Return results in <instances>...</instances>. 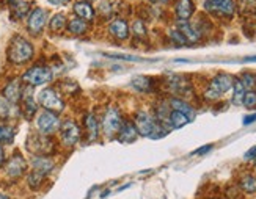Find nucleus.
I'll use <instances>...</instances> for the list:
<instances>
[{"mask_svg": "<svg viewBox=\"0 0 256 199\" xmlns=\"http://www.w3.org/2000/svg\"><path fill=\"white\" fill-rule=\"evenodd\" d=\"M134 126H136L138 135L144 138H151V140H159L164 138L168 134V127H165L158 118L152 116L148 112H138L134 119Z\"/></svg>", "mask_w": 256, "mask_h": 199, "instance_id": "obj_1", "label": "nucleus"}, {"mask_svg": "<svg viewBox=\"0 0 256 199\" xmlns=\"http://www.w3.org/2000/svg\"><path fill=\"white\" fill-rule=\"evenodd\" d=\"M33 46L22 36H14L8 47V60L14 64H24L33 57Z\"/></svg>", "mask_w": 256, "mask_h": 199, "instance_id": "obj_2", "label": "nucleus"}, {"mask_svg": "<svg viewBox=\"0 0 256 199\" xmlns=\"http://www.w3.org/2000/svg\"><path fill=\"white\" fill-rule=\"evenodd\" d=\"M232 83H234V77L226 74V72H220L217 74L212 80L209 82L206 91H204V99L206 101H217L220 96H224L225 93H228Z\"/></svg>", "mask_w": 256, "mask_h": 199, "instance_id": "obj_3", "label": "nucleus"}, {"mask_svg": "<svg viewBox=\"0 0 256 199\" xmlns=\"http://www.w3.org/2000/svg\"><path fill=\"white\" fill-rule=\"evenodd\" d=\"M38 102H40L41 107H44L48 112H52V113H60L62 110L64 108L63 99L58 96L57 91H54L52 88H44V90L40 91Z\"/></svg>", "mask_w": 256, "mask_h": 199, "instance_id": "obj_4", "label": "nucleus"}, {"mask_svg": "<svg viewBox=\"0 0 256 199\" xmlns=\"http://www.w3.org/2000/svg\"><path fill=\"white\" fill-rule=\"evenodd\" d=\"M203 8L210 14H217L224 17H232L236 13L234 0H206L203 3Z\"/></svg>", "mask_w": 256, "mask_h": 199, "instance_id": "obj_5", "label": "nucleus"}, {"mask_svg": "<svg viewBox=\"0 0 256 199\" xmlns=\"http://www.w3.org/2000/svg\"><path fill=\"white\" fill-rule=\"evenodd\" d=\"M22 80L28 83L30 86H38V85H46L52 80V71L46 66H33L26 74L22 75Z\"/></svg>", "mask_w": 256, "mask_h": 199, "instance_id": "obj_6", "label": "nucleus"}, {"mask_svg": "<svg viewBox=\"0 0 256 199\" xmlns=\"http://www.w3.org/2000/svg\"><path fill=\"white\" fill-rule=\"evenodd\" d=\"M123 124V118H121V113L118 112L116 108H108L104 119H102V130H104V135L107 138H112L118 134V130Z\"/></svg>", "mask_w": 256, "mask_h": 199, "instance_id": "obj_7", "label": "nucleus"}, {"mask_svg": "<svg viewBox=\"0 0 256 199\" xmlns=\"http://www.w3.org/2000/svg\"><path fill=\"white\" fill-rule=\"evenodd\" d=\"M27 148L36 156H46L54 151V141L46 135H30L27 140Z\"/></svg>", "mask_w": 256, "mask_h": 199, "instance_id": "obj_8", "label": "nucleus"}, {"mask_svg": "<svg viewBox=\"0 0 256 199\" xmlns=\"http://www.w3.org/2000/svg\"><path fill=\"white\" fill-rule=\"evenodd\" d=\"M60 119L58 116L52 112H42L36 118V129L40 130V134L42 135H50L55 130L60 129Z\"/></svg>", "mask_w": 256, "mask_h": 199, "instance_id": "obj_9", "label": "nucleus"}, {"mask_svg": "<svg viewBox=\"0 0 256 199\" xmlns=\"http://www.w3.org/2000/svg\"><path fill=\"white\" fill-rule=\"evenodd\" d=\"M60 138L66 146H74L80 141V129L74 121L68 119L60 126Z\"/></svg>", "mask_w": 256, "mask_h": 199, "instance_id": "obj_10", "label": "nucleus"}, {"mask_svg": "<svg viewBox=\"0 0 256 199\" xmlns=\"http://www.w3.org/2000/svg\"><path fill=\"white\" fill-rule=\"evenodd\" d=\"M26 170H27V162H26L24 157L20 156V154H14V156L11 157V160L6 163V167H5L8 178H13V179L20 178V176L26 173Z\"/></svg>", "mask_w": 256, "mask_h": 199, "instance_id": "obj_11", "label": "nucleus"}, {"mask_svg": "<svg viewBox=\"0 0 256 199\" xmlns=\"http://www.w3.org/2000/svg\"><path fill=\"white\" fill-rule=\"evenodd\" d=\"M46 20H48V13L41 8H36L32 11V14L28 17V24H27V28L30 33L33 35H38L41 33V30L46 25Z\"/></svg>", "mask_w": 256, "mask_h": 199, "instance_id": "obj_12", "label": "nucleus"}, {"mask_svg": "<svg viewBox=\"0 0 256 199\" xmlns=\"http://www.w3.org/2000/svg\"><path fill=\"white\" fill-rule=\"evenodd\" d=\"M176 28L181 31V35L186 38V41L188 44H195L202 39V31H200L195 25H192L188 20H180Z\"/></svg>", "mask_w": 256, "mask_h": 199, "instance_id": "obj_13", "label": "nucleus"}, {"mask_svg": "<svg viewBox=\"0 0 256 199\" xmlns=\"http://www.w3.org/2000/svg\"><path fill=\"white\" fill-rule=\"evenodd\" d=\"M166 86H168L170 91L176 94H187L190 91V85L182 75H168L166 77Z\"/></svg>", "mask_w": 256, "mask_h": 199, "instance_id": "obj_14", "label": "nucleus"}, {"mask_svg": "<svg viewBox=\"0 0 256 199\" xmlns=\"http://www.w3.org/2000/svg\"><path fill=\"white\" fill-rule=\"evenodd\" d=\"M195 13V5L192 0H176L174 14L180 20H188Z\"/></svg>", "mask_w": 256, "mask_h": 199, "instance_id": "obj_15", "label": "nucleus"}, {"mask_svg": "<svg viewBox=\"0 0 256 199\" xmlns=\"http://www.w3.org/2000/svg\"><path fill=\"white\" fill-rule=\"evenodd\" d=\"M108 31L112 33V36H115L116 39H121V41H124L129 38V25H128V22L124 19H115L110 22V25H108Z\"/></svg>", "mask_w": 256, "mask_h": 199, "instance_id": "obj_16", "label": "nucleus"}, {"mask_svg": "<svg viewBox=\"0 0 256 199\" xmlns=\"http://www.w3.org/2000/svg\"><path fill=\"white\" fill-rule=\"evenodd\" d=\"M116 135H118V140L121 143H132V141L137 140L138 132H137L136 126H134V123H130V121H124V123L121 124Z\"/></svg>", "mask_w": 256, "mask_h": 199, "instance_id": "obj_17", "label": "nucleus"}, {"mask_svg": "<svg viewBox=\"0 0 256 199\" xmlns=\"http://www.w3.org/2000/svg\"><path fill=\"white\" fill-rule=\"evenodd\" d=\"M20 94H22V90H20V83L18 79L6 83L5 90H4V97L8 104H18L20 99Z\"/></svg>", "mask_w": 256, "mask_h": 199, "instance_id": "obj_18", "label": "nucleus"}, {"mask_svg": "<svg viewBox=\"0 0 256 199\" xmlns=\"http://www.w3.org/2000/svg\"><path fill=\"white\" fill-rule=\"evenodd\" d=\"M168 105H170L172 110H176V112H181L186 116H188V119H190V121L195 118V108L190 104H188L187 101L181 99V97H172Z\"/></svg>", "mask_w": 256, "mask_h": 199, "instance_id": "obj_19", "label": "nucleus"}, {"mask_svg": "<svg viewBox=\"0 0 256 199\" xmlns=\"http://www.w3.org/2000/svg\"><path fill=\"white\" fill-rule=\"evenodd\" d=\"M130 85L134 90H137L140 93H151L154 90V79L146 75H136L130 80Z\"/></svg>", "mask_w": 256, "mask_h": 199, "instance_id": "obj_20", "label": "nucleus"}, {"mask_svg": "<svg viewBox=\"0 0 256 199\" xmlns=\"http://www.w3.org/2000/svg\"><path fill=\"white\" fill-rule=\"evenodd\" d=\"M55 167V163L52 159L46 157V156H36V157H33L32 159V168L35 170V171H40L42 174H49Z\"/></svg>", "mask_w": 256, "mask_h": 199, "instance_id": "obj_21", "label": "nucleus"}, {"mask_svg": "<svg viewBox=\"0 0 256 199\" xmlns=\"http://www.w3.org/2000/svg\"><path fill=\"white\" fill-rule=\"evenodd\" d=\"M84 124H85V129H86V134H88V138L90 141H94L98 137H99V121L98 118L93 115V113H88L84 119Z\"/></svg>", "mask_w": 256, "mask_h": 199, "instance_id": "obj_22", "label": "nucleus"}, {"mask_svg": "<svg viewBox=\"0 0 256 199\" xmlns=\"http://www.w3.org/2000/svg\"><path fill=\"white\" fill-rule=\"evenodd\" d=\"M188 123H190L188 116H186L181 112H176V110H172L170 115H168V121H166L168 129H181L184 126H187Z\"/></svg>", "mask_w": 256, "mask_h": 199, "instance_id": "obj_23", "label": "nucleus"}, {"mask_svg": "<svg viewBox=\"0 0 256 199\" xmlns=\"http://www.w3.org/2000/svg\"><path fill=\"white\" fill-rule=\"evenodd\" d=\"M20 99L24 101V110H26V115L30 118L32 115H35L36 112V104H35V99L32 96V88H26L24 91L20 94Z\"/></svg>", "mask_w": 256, "mask_h": 199, "instance_id": "obj_24", "label": "nucleus"}, {"mask_svg": "<svg viewBox=\"0 0 256 199\" xmlns=\"http://www.w3.org/2000/svg\"><path fill=\"white\" fill-rule=\"evenodd\" d=\"M74 13L77 17H80L84 20H90L94 17V9L90 3H84V2H77L74 5Z\"/></svg>", "mask_w": 256, "mask_h": 199, "instance_id": "obj_25", "label": "nucleus"}, {"mask_svg": "<svg viewBox=\"0 0 256 199\" xmlns=\"http://www.w3.org/2000/svg\"><path fill=\"white\" fill-rule=\"evenodd\" d=\"M232 97H231V102L232 105H242L244 101V96H246L247 90L244 88V85L240 83L239 79H234V83H232Z\"/></svg>", "mask_w": 256, "mask_h": 199, "instance_id": "obj_26", "label": "nucleus"}, {"mask_svg": "<svg viewBox=\"0 0 256 199\" xmlns=\"http://www.w3.org/2000/svg\"><path fill=\"white\" fill-rule=\"evenodd\" d=\"M68 30L74 35H84V33L88 30V24L86 20L80 19V17H74L68 22Z\"/></svg>", "mask_w": 256, "mask_h": 199, "instance_id": "obj_27", "label": "nucleus"}, {"mask_svg": "<svg viewBox=\"0 0 256 199\" xmlns=\"http://www.w3.org/2000/svg\"><path fill=\"white\" fill-rule=\"evenodd\" d=\"M239 187L246 193H256V178L252 174L244 176V178L239 181Z\"/></svg>", "mask_w": 256, "mask_h": 199, "instance_id": "obj_28", "label": "nucleus"}, {"mask_svg": "<svg viewBox=\"0 0 256 199\" xmlns=\"http://www.w3.org/2000/svg\"><path fill=\"white\" fill-rule=\"evenodd\" d=\"M44 178H46V174H42V173H40V171L32 170V173L28 174V178H27V182H28V185H30V189L38 190L40 187H41V184H42V181H44Z\"/></svg>", "mask_w": 256, "mask_h": 199, "instance_id": "obj_29", "label": "nucleus"}, {"mask_svg": "<svg viewBox=\"0 0 256 199\" xmlns=\"http://www.w3.org/2000/svg\"><path fill=\"white\" fill-rule=\"evenodd\" d=\"M66 24H68V22H66V17L63 16V14H55L52 19H50V24H49V27H50V30L52 31H62L64 27H66Z\"/></svg>", "mask_w": 256, "mask_h": 199, "instance_id": "obj_30", "label": "nucleus"}, {"mask_svg": "<svg viewBox=\"0 0 256 199\" xmlns=\"http://www.w3.org/2000/svg\"><path fill=\"white\" fill-rule=\"evenodd\" d=\"M240 83L244 85V88H246L247 91H252L254 90V85H256V75L252 74V72H244L240 77H239Z\"/></svg>", "mask_w": 256, "mask_h": 199, "instance_id": "obj_31", "label": "nucleus"}, {"mask_svg": "<svg viewBox=\"0 0 256 199\" xmlns=\"http://www.w3.org/2000/svg\"><path fill=\"white\" fill-rule=\"evenodd\" d=\"M14 138V129L8 126H0V145L11 143Z\"/></svg>", "mask_w": 256, "mask_h": 199, "instance_id": "obj_32", "label": "nucleus"}, {"mask_svg": "<svg viewBox=\"0 0 256 199\" xmlns=\"http://www.w3.org/2000/svg\"><path fill=\"white\" fill-rule=\"evenodd\" d=\"M132 31H134V35H136L137 38L140 39H144L148 35V31H146V25L143 24V20H136L132 24Z\"/></svg>", "mask_w": 256, "mask_h": 199, "instance_id": "obj_33", "label": "nucleus"}, {"mask_svg": "<svg viewBox=\"0 0 256 199\" xmlns=\"http://www.w3.org/2000/svg\"><path fill=\"white\" fill-rule=\"evenodd\" d=\"M242 105L246 108H248V110H256V91L254 90L246 93V96H244V101H242Z\"/></svg>", "mask_w": 256, "mask_h": 199, "instance_id": "obj_34", "label": "nucleus"}, {"mask_svg": "<svg viewBox=\"0 0 256 199\" xmlns=\"http://www.w3.org/2000/svg\"><path fill=\"white\" fill-rule=\"evenodd\" d=\"M107 58H115V60H124V61H142L140 57L136 55H126V53H104Z\"/></svg>", "mask_w": 256, "mask_h": 199, "instance_id": "obj_35", "label": "nucleus"}, {"mask_svg": "<svg viewBox=\"0 0 256 199\" xmlns=\"http://www.w3.org/2000/svg\"><path fill=\"white\" fill-rule=\"evenodd\" d=\"M170 39H172V42H174L176 46H187V41H186V38L181 35V31L178 30V28H173L172 31H170Z\"/></svg>", "mask_w": 256, "mask_h": 199, "instance_id": "obj_36", "label": "nucleus"}, {"mask_svg": "<svg viewBox=\"0 0 256 199\" xmlns=\"http://www.w3.org/2000/svg\"><path fill=\"white\" fill-rule=\"evenodd\" d=\"M14 13L18 17H24L27 14V11H28V3L26 2H19V0H16V5H14Z\"/></svg>", "mask_w": 256, "mask_h": 199, "instance_id": "obj_37", "label": "nucleus"}, {"mask_svg": "<svg viewBox=\"0 0 256 199\" xmlns=\"http://www.w3.org/2000/svg\"><path fill=\"white\" fill-rule=\"evenodd\" d=\"M10 112H11L10 104L5 101V97L0 96V118H8L10 116Z\"/></svg>", "mask_w": 256, "mask_h": 199, "instance_id": "obj_38", "label": "nucleus"}, {"mask_svg": "<svg viewBox=\"0 0 256 199\" xmlns=\"http://www.w3.org/2000/svg\"><path fill=\"white\" fill-rule=\"evenodd\" d=\"M99 11H101V13L106 14V16H110V14H112V8H110L108 2H102L101 5H99Z\"/></svg>", "mask_w": 256, "mask_h": 199, "instance_id": "obj_39", "label": "nucleus"}, {"mask_svg": "<svg viewBox=\"0 0 256 199\" xmlns=\"http://www.w3.org/2000/svg\"><path fill=\"white\" fill-rule=\"evenodd\" d=\"M212 148H214L212 145H206V146H203V148H200V149L194 151V152H192V156H203V154L209 152Z\"/></svg>", "mask_w": 256, "mask_h": 199, "instance_id": "obj_40", "label": "nucleus"}, {"mask_svg": "<svg viewBox=\"0 0 256 199\" xmlns=\"http://www.w3.org/2000/svg\"><path fill=\"white\" fill-rule=\"evenodd\" d=\"M256 121V113H253V115H248V116H246L244 118V126H250V124H253Z\"/></svg>", "mask_w": 256, "mask_h": 199, "instance_id": "obj_41", "label": "nucleus"}, {"mask_svg": "<svg viewBox=\"0 0 256 199\" xmlns=\"http://www.w3.org/2000/svg\"><path fill=\"white\" fill-rule=\"evenodd\" d=\"M246 159H252V160H256V146H253L247 154H246Z\"/></svg>", "mask_w": 256, "mask_h": 199, "instance_id": "obj_42", "label": "nucleus"}, {"mask_svg": "<svg viewBox=\"0 0 256 199\" xmlns=\"http://www.w3.org/2000/svg\"><path fill=\"white\" fill-rule=\"evenodd\" d=\"M66 2H68V0H49V3H52V5H64Z\"/></svg>", "mask_w": 256, "mask_h": 199, "instance_id": "obj_43", "label": "nucleus"}, {"mask_svg": "<svg viewBox=\"0 0 256 199\" xmlns=\"http://www.w3.org/2000/svg\"><path fill=\"white\" fill-rule=\"evenodd\" d=\"M4 163H5V152L2 148H0V168L4 167Z\"/></svg>", "mask_w": 256, "mask_h": 199, "instance_id": "obj_44", "label": "nucleus"}, {"mask_svg": "<svg viewBox=\"0 0 256 199\" xmlns=\"http://www.w3.org/2000/svg\"><path fill=\"white\" fill-rule=\"evenodd\" d=\"M246 61H256V55H254V57H248V58H246Z\"/></svg>", "mask_w": 256, "mask_h": 199, "instance_id": "obj_45", "label": "nucleus"}, {"mask_svg": "<svg viewBox=\"0 0 256 199\" xmlns=\"http://www.w3.org/2000/svg\"><path fill=\"white\" fill-rule=\"evenodd\" d=\"M0 199H10L6 195H4V193H0Z\"/></svg>", "mask_w": 256, "mask_h": 199, "instance_id": "obj_46", "label": "nucleus"}, {"mask_svg": "<svg viewBox=\"0 0 256 199\" xmlns=\"http://www.w3.org/2000/svg\"><path fill=\"white\" fill-rule=\"evenodd\" d=\"M79 2H84V3H92L93 0H79Z\"/></svg>", "mask_w": 256, "mask_h": 199, "instance_id": "obj_47", "label": "nucleus"}, {"mask_svg": "<svg viewBox=\"0 0 256 199\" xmlns=\"http://www.w3.org/2000/svg\"><path fill=\"white\" fill-rule=\"evenodd\" d=\"M158 2H160V3H168L170 0H158Z\"/></svg>", "mask_w": 256, "mask_h": 199, "instance_id": "obj_48", "label": "nucleus"}, {"mask_svg": "<svg viewBox=\"0 0 256 199\" xmlns=\"http://www.w3.org/2000/svg\"><path fill=\"white\" fill-rule=\"evenodd\" d=\"M148 2H150V3H156V2H158V0H148Z\"/></svg>", "mask_w": 256, "mask_h": 199, "instance_id": "obj_49", "label": "nucleus"}, {"mask_svg": "<svg viewBox=\"0 0 256 199\" xmlns=\"http://www.w3.org/2000/svg\"><path fill=\"white\" fill-rule=\"evenodd\" d=\"M254 173H256V167H254Z\"/></svg>", "mask_w": 256, "mask_h": 199, "instance_id": "obj_50", "label": "nucleus"}, {"mask_svg": "<svg viewBox=\"0 0 256 199\" xmlns=\"http://www.w3.org/2000/svg\"><path fill=\"white\" fill-rule=\"evenodd\" d=\"M254 88H256V85H254Z\"/></svg>", "mask_w": 256, "mask_h": 199, "instance_id": "obj_51", "label": "nucleus"}]
</instances>
